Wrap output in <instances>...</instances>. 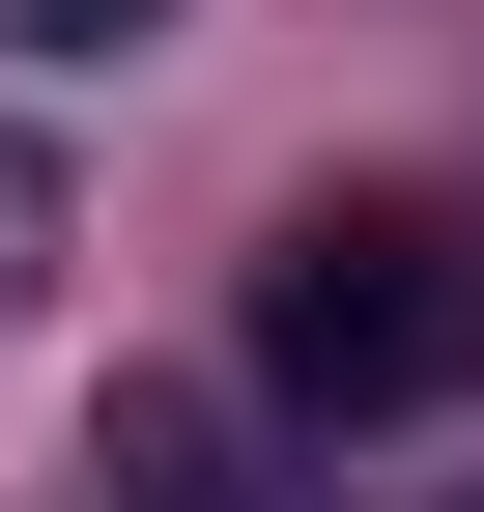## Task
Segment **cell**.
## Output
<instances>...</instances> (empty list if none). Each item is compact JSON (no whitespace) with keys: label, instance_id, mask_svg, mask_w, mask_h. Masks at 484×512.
Returning <instances> with one entry per match:
<instances>
[{"label":"cell","instance_id":"7a4b0ae2","mask_svg":"<svg viewBox=\"0 0 484 512\" xmlns=\"http://www.w3.org/2000/svg\"><path fill=\"white\" fill-rule=\"evenodd\" d=\"M86 484H114V512H228V427H200V399H114Z\"/></svg>","mask_w":484,"mask_h":512},{"label":"cell","instance_id":"6da1fadb","mask_svg":"<svg viewBox=\"0 0 484 512\" xmlns=\"http://www.w3.org/2000/svg\"><path fill=\"white\" fill-rule=\"evenodd\" d=\"M456 370H484V256L428 200H314L257 256V399L285 427H399V399H456Z\"/></svg>","mask_w":484,"mask_h":512},{"label":"cell","instance_id":"277c9868","mask_svg":"<svg viewBox=\"0 0 484 512\" xmlns=\"http://www.w3.org/2000/svg\"><path fill=\"white\" fill-rule=\"evenodd\" d=\"M0 29H29V57H114V29H171V0H0Z\"/></svg>","mask_w":484,"mask_h":512},{"label":"cell","instance_id":"3957f363","mask_svg":"<svg viewBox=\"0 0 484 512\" xmlns=\"http://www.w3.org/2000/svg\"><path fill=\"white\" fill-rule=\"evenodd\" d=\"M29 285H57V171L0 143V313H29Z\"/></svg>","mask_w":484,"mask_h":512}]
</instances>
